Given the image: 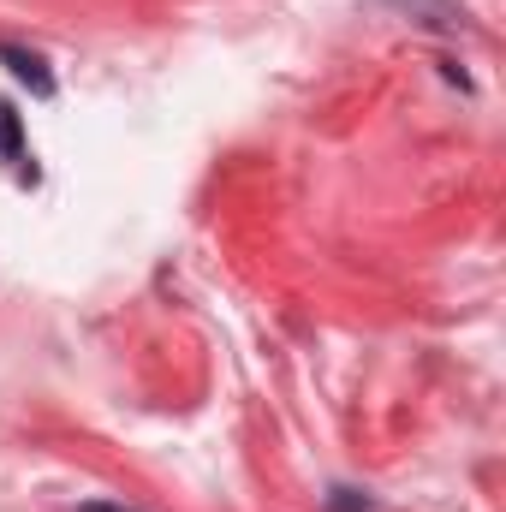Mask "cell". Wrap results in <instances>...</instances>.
<instances>
[{"mask_svg": "<svg viewBox=\"0 0 506 512\" xmlns=\"http://www.w3.org/2000/svg\"><path fill=\"white\" fill-rule=\"evenodd\" d=\"M0 161L12 167L18 185H36V161H30V143H24V114H12V102H0Z\"/></svg>", "mask_w": 506, "mask_h": 512, "instance_id": "cell-2", "label": "cell"}, {"mask_svg": "<svg viewBox=\"0 0 506 512\" xmlns=\"http://www.w3.org/2000/svg\"><path fill=\"white\" fill-rule=\"evenodd\" d=\"M376 6L405 12V18H411V24H423V30H465V24H471V12H465V6H453V0H376Z\"/></svg>", "mask_w": 506, "mask_h": 512, "instance_id": "cell-3", "label": "cell"}, {"mask_svg": "<svg viewBox=\"0 0 506 512\" xmlns=\"http://www.w3.org/2000/svg\"><path fill=\"white\" fill-rule=\"evenodd\" d=\"M0 66H6V72H12L36 102H48V96L60 90V84H54V72H48V60H42L36 48H24V42H0Z\"/></svg>", "mask_w": 506, "mask_h": 512, "instance_id": "cell-1", "label": "cell"}, {"mask_svg": "<svg viewBox=\"0 0 506 512\" xmlns=\"http://www.w3.org/2000/svg\"><path fill=\"white\" fill-rule=\"evenodd\" d=\"M322 507H328V512H381L364 489H346V483H334V489L322 495Z\"/></svg>", "mask_w": 506, "mask_h": 512, "instance_id": "cell-4", "label": "cell"}, {"mask_svg": "<svg viewBox=\"0 0 506 512\" xmlns=\"http://www.w3.org/2000/svg\"><path fill=\"white\" fill-rule=\"evenodd\" d=\"M78 512H137V507H120V501H90V507H78Z\"/></svg>", "mask_w": 506, "mask_h": 512, "instance_id": "cell-5", "label": "cell"}]
</instances>
